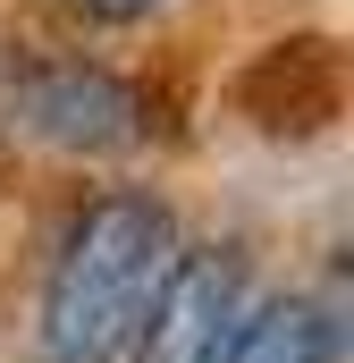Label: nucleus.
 <instances>
[{
	"label": "nucleus",
	"instance_id": "nucleus-1",
	"mask_svg": "<svg viewBox=\"0 0 354 363\" xmlns=\"http://www.w3.org/2000/svg\"><path fill=\"white\" fill-rule=\"evenodd\" d=\"M185 245L161 194H93L68 220L51 279H42V330H34V363H127L144 304L169 271V254Z\"/></svg>",
	"mask_w": 354,
	"mask_h": 363
},
{
	"label": "nucleus",
	"instance_id": "nucleus-2",
	"mask_svg": "<svg viewBox=\"0 0 354 363\" xmlns=\"http://www.w3.org/2000/svg\"><path fill=\"white\" fill-rule=\"evenodd\" d=\"M245 254L236 245H177L152 304H144V330L127 363H219L228 330L245 321Z\"/></svg>",
	"mask_w": 354,
	"mask_h": 363
},
{
	"label": "nucleus",
	"instance_id": "nucleus-3",
	"mask_svg": "<svg viewBox=\"0 0 354 363\" xmlns=\"http://www.w3.org/2000/svg\"><path fill=\"white\" fill-rule=\"evenodd\" d=\"M8 110H17L25 135H42L59 152H127L144 135L135 93L110 68H93V60H34V68H17Z\"/></svg>",
	"mask_w": 354,
	"mask_h": 363
},
{
	"label": "nucleus",
	"instance_id": "nucleus-4",
	"mask_svg": "<svg viewBox=\"0 0 354 363\" xmlns=\"http://www.w3.org/2000/svg\"><path fill=\"white\" fill-rule=\"evenodd\" d=\"M338 101H346V68H338V43L329 34L270 43L262 60L236 77V110L262 135H312V127L338 118Z\"/></svg>",
	"mask_w": 354,
	"mask_h": 363
},
{
	"label": "nucleus",
	"instance_id": "nucleus-5",
	"mask_svg": "<svg viewBox=\"0 0 354 363\" xmlns=\"http://www.w3.org/2000/svg\"><path fill=\"white\" fill-rule=\"evenodd\" d=\"M338 313L321 296H270V304H245V321L228 330L219 363H338Z\"/></svg>",
	"mask_w": 354,
	"mask_h": 363
},
{
	"label": "nucleus",
	"instance_id": "nucleus-6",
	"mask_svg": "<svg viewBox=\"0 0 354 363\" xmlns=\"http://www.w3.org/2000/svg\"><path fill=\"white\" fill-rule=\"evenodd\" d=\"M68 9H85L93 26H135V17H152L161 0H68Z\"/></svg>",
	"mask_w": 354,
	"mask_h": 363
}]
</instances>
